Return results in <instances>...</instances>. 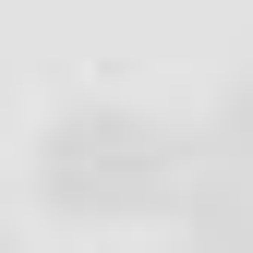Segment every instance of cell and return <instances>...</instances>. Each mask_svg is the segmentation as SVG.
<instances>
[{
  "label": "cell",
  "mask_w": 253,
  "mask_h": 253,
  "mask_svg": "<svg viewBox=\"0 0 253 253\" xmlns=\"http://www.w3.org/2000/svg\"><path fill=\"white\" fill-rule=\"evenodd\" d=\"M181 133H157L145 109H60L48 145H37V181L60 217H133V205H169L181 193Z\"/></svg>",
  "instance_id": "1"
},
{
  "label": "cell",
  "mask_w": 253,
  "mask_h": 253,
  "mask_svg": "<svg viewBox=\"0 0 253 253\" xmlns=\"http://www.w3.org/2000/svg\"><path fill=\"white\" fill-rule=\"evenodd\" d=\"M217 145H241V157H253V73L229 84V121H217Z\"/></svg>",
  "instance_id": "2"
},
{
  "label": "cell",
  "mask_w": 253,
  "mask_h": 253,
  "mask_svg": "<svg viewBox=\"0 0 253 253\" xmlns=\"http://www.w3.org/2000/svg\"><path fill=\"white\" fill-rule=\"evenodd\" d=\"M0 253H12V229H0Z\"/></svg>",
  "instance_id": "3"
}]
</instances>
